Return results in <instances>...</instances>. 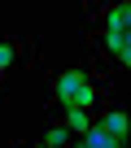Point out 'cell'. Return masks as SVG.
I'll list each match as a JSON object with an SVG mask.
<instances>
[{
    "instance_id": "cell-1",
    "label": "cell",
    "mask_w": 131,
    "mask_h": 148,
    "mask_svg": "<svg viewBox=\"0 0 131 148\" xmlns=\"http://www.w3.org/2000/svg\"><path fill=\"white\" fill-rule=\"evenodd\" d=\"M48 113L66 118V113H101V105L109 100V83H101V74L92 65H70V70H52L48 74Z\"/></svg>"
},
{
    "instance_id": "cell-3",
    "label": "cell",
    "mask_w": 131,
    "mask_h": 148,
    "mask_svg": "<svg viewBox=\"0 0 131 148\" xmlns=\"http://www.w3.org/2000/svg\"><path fill=\"white\" fill-rule=\"evenodd\" d=\"M5 79H9V74H0V96H5Z\"/></svg>"
},
{
    "instance_id": "cell-2",
    "label": "cell",
    "mask_w": 131,
    "mask_h": 148,
    "mask_svg": "<svg viewBox=\"0 0 131 148\" xmlns=\"http://www.w3.org/2000/svg\"><path fill=\"white\" fill-rule=\"evenodd\" d=\"M39 148H74L70 126H66L61 118H52V113H48V122H44V131H39Z\"/></svg>"
}]
</instances>
